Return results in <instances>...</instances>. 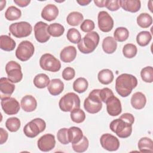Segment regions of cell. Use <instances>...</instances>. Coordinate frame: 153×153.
<instances>
[{
	"instance_id": "obj_1",
	"label": "cell",
	"mask_w": 153,
	"mask_h": 153,
	"mask_svg": "<svg viewBox=\"0 0 153 153\" xmlns=\"http://www.w3.org/2000/svg\"><path fill=\"white\" fill-rule=\"evenodd\" d=\"M137 85V79L133 75L123 74L119 75L115 81V90L123 97L130 94L133 89Z\"/></svg>"
},
{
	"instance_id": "obj_2",
	"label": "cell",
	"mask_w": 153,
	"mask_h": 153,
	"mask_svg": "<svg viewBox=\"0 0 153 153\" xmlns=\"http://www.w3.org/2000/svg\"><path fill=\"white\" fill-rule=\"evenodd\" d=\"M100 40L99 34L95 31L87 33L77 44L79 50L84 54L92 53L97 47Z\"/></svg>"
},
{
	"instance_id": "obj_3",
	"label": "cell",
	"mask_w": 153,
	"mask_h": 153,
	"mask_svg": "<svg viewBox=\"0 0 153 153\" xmlns=\"http://www.w3.org/2000/svg\"><path fill=\"white\" fill-rule=\"evenodd\" d=\"M99 90L100 89L93 90L84 100V107L88 113H97L102 108V103L99 97Z\"/></svg>"
},
{
	"instance_id": "obj_4",
	"label": "cell",
	"mask_w": 153,
	"mask_h": 153,
	"mask_svg": "<svg viewBox=\"0 0 153 153\" xmlns=\"http://www.w3.org/2000/svg\"><path fill=\"white\" fill-rule=\"evenodd\" d=\"M59 105L62 111L71 112L75 109L80 108V99L75 93H68L61 97Z\"/></svg>"
},
{
	"instance_id": "obj_5",
	"label": "cell",
	"mask_w": 153,
	"mask_h": 153,
	"mask_svg": "<svg viewBox=\"0 0 153 153\" xmlns=\"http://www.w3.org/2000/svg\"><path fill=\"white\" fill-rule=\"evenodd\" d=\"M109 127L120 138H127L132 132V125L120 118L113 120L110 123Z\"/></svg>"
},
{
	"instance_id": "obj_6",
	"label": "cell",
	"mask_w": 153,
	"mask_h": 153,
	"mask_svg": "<svg viewBox=\"0 0 153 153\" xmlns=\"http://www.w3.org/2000/svg\"><path fill=\"white\" fill-rule=\"evenodd\" d=\"M46 123L44 120L39 118H36L25 125L23 128V132L27 137L33 138L44 131Z\"/></svg>"
},
{
	"instance_id": "obj_7",
	"label": "cell",
	"mask_w": 153,
	"mask_h": 153,
	"mask_svg": "<svg viewBox=\"0 0 153 153\" xmlns=\"http://www.w3.org/2000/svg\"><path fill=\"white\" fill-rule=\"evenodd\" d=\"M39 65L43 70L52 72L59 71L61 68L60 61L50 53L42 55L39 59Z\"/></svg>"
},
{
	"instance_id": "obj_8",
	"label": "cell",
	"mask_w": 153,
	"mask_h": 153,
	"mask_svg": "<svg viewBox=\"0 0 153 153\" xmlns=\"http://www.w3.org/2000/svg\"><path fill=\"white\" fill-rule=\"evenodd\" d=\"M9 30L14 36L21 38L30 35L32 31V27L28 22H20L11 24Z\"/></svg>"
},
{
	"instance_id": "obj_9",
	"label": "cell",
	"mask_w": 153,
	"mask_h": 153,
	"mask_svg": "<svg viewBox=\"0 0 153 153\" xmlns=\"http://www.w3.org/2000/svg\"><path fill=\"white\" fill-rule=\"evenodd\" d=\"M34 51L35 48L31 42L23 41L19 44L16 50V56L19 60L26 62L33 55Z\"/></svg>"
},
{
	"instance_id": "obj_10",
	"label": "cell",
	"mask_w": 153,
	"mask_h": 153,
	"mask_svg": "<svg viewBox=\"0 0 153 153\" xmlns=\"http://www.w3.org/2000/svg\"><path fill=\"white\" fill-rule=\"evenodd\" d=\"M5 71L8 78L13 83H17L23 78L21 66L15 61H10L7 63L5 66Z\"/></svg>"
},
{
	"instance_id": "obj_11",
	"label": "cell",
	"mask_w": 153,
	"mask_h": 153,
	"mask_svg": "<svg viewBox=\"0 0 153 153\" xmlns=\"http://www.w3.org/2000/svg\"><path fill=\"white\" fill-rule=\"evenodd\" d=\"M100 142L105 149L109 151H115L120 147V142L117 137L109 133H105L101 136Z\"/></svg>"
},
{
	"instance_id": "obj_12",
	"label": "cell",
	"mask_w": 153,
	"mask_h": 153,
	"mask_svg": "<svg viewBox=\"0 0 153 153\" xmlns=\"http://www.w3.org/2000/svg\"><path fill=\"white\" fill-rule=\"evenodd\" d=\"M1 104L4 112L10 115L17 114L20 108L19 102L14 97H12L1 99Z\"/></svg>"
},
{
	"instance_id": "obj_13",
	"label": "cell",
	"mask_w": 153,
	"mask_h": 153,
	"mask_svg": "<svg viewBox=\"0 0 153 153\" xmlns=\"http://www.w3.org/2000/svg\"><path fill=\"white\" fill-rule=\"evenodd\" d=\"M97 20L98 26L101 31L103 32H108L113 28V19L106 11H100L97 16Z\"/></svg>"
},
{
	"instance_id": "obj_14",
	"label": "cell",
	"mask_w": 153,
	"mask_h": 153,
	"mask_svg": "<svg viewBox=\"0 0 153 153\" xmlns=\"http://www.w3.org/2000/svg\"><path fill=\"white\" fill-rule=\"evenodd\" d=\"M48 25L43 22H38L34 26L35 37L36 41L40 43L46 42L50 38L48 32Z\"/></svg>"
},
{
	"instance_id": "obj_15",
	"label": "cell",
	"mask_w": 153,
	"mask_h": 153,
	"mask_svg": "<svg viewBox=\"0 0 153 153\" xmlns=\"http://www.w3.org/2000/svg\"><path fill=\"white\" fill-rule=\"evenodd\" d=\"M38 147L43 152H48L53 149L56 145L55 137L52 134H45L38 140Z\"/></svg>"
},
{
	"instance_id": "obj_16",
	"label": "cell",
	"mask_w": 153,
	"mask_h": 153,
	"mask_svg": "<svg viewBox=\"0 0 153 153\" xmlns=\"http://www.w3.org/2000/svg\"><path fill=\"white\" fill-rule=\"evenodd\" d=\"M106 104V109L109 115L111 116H117L122 111L121 103L118 97L114 95L111 96L105 102Z\"/></svg>"
},
{
	"instance_id": "obj_17",
	"label": "cell",
	"mask_w": 153,
	"mask_h": 153,
	"mask_svg": "<svg viewBox=\"0 0 153 153\" xmlns=\"http://www.w3.org/2000/svg\"><path fill=\"white\" fill-rule=\"evenodd\" d=\"M15 89L14 84L8 78L2 77L0 79V98L1 100L11 97Z\"/></svg>"
},
{
	"instance_id": "obj_18",
	"label": "cell",
	"mask_w": 153,
	"mask_h": 153,
	"mask_svg": "<svg viewBox=\"0 0 153 153\" xmlns=\"http://www.w3.org/2000/svg\"><path fill=\"white\" fill-rule=\"evenodd\" d=\"M59 14L58 8L54 4H48L45 6L41 11V17L43 19L51 22L56 19Z\"/></svg>"
},
{
	"instance_id": "obj_19",
	"label": "cell",
	"mask_w": 153,
	"mask_h": 153,
	"mask_svg": "<svg viewBox=\"0 0 153 153\" xmlns=\"http://www.w3.org/2000/svg\"><path fill=\"white\" fill-rule=\"evenodd\" d=\"M22 108L26 112H32L36 108L37 102L32 95H26L20 101Z\"/></svg>"
},
{
	"instance_id": "obj_20",
	"label": "cell",
	"mask_w": 153,
	"mask_h": 153,
	"mask_svg": "<svg viewBox=\"0 0 153 153\" xmlns=\"http://www.w3.org/2000/svg\"><path fill=\"white\" fill-rule=\"evenodd\" d=\"M76 50L74 46H68L65 47L60 52V57L62 62L69 63L72 62L76 56Z\"/></svg>"
},
{
	"instance_id": "obj_21",
	"label": "cell",
	"mask_w": 153,
	"mask_h": 153,
	"mask_svg": "<svg viewBox=\"0 0 153 153\" xmlns=\"http://www.w3.org/2000/svg\"><path fill=\"white\" fill-rule=\"evenodd\" d=\"M120 4L124 10L131 13L137 12L141 7V3L139 0H121Z\"/></svg>"
},
{
	"instance_id": "obj_22",
	"label": "cell",
	"mask_w": 153,
	"mask_h": 153,
	"mask_svg": "<svg viewBox=\"0 0 153 153\" xmlns=\"http://www.w3.org/2000/svg\"><path fill=\"white\" fill-rule=\"evenodd\" d=\"M146 103V99L143 93L140 91L134 93L131 98V105L136 109L143 108Z\"/></svg>"
},
{
	"instance_id": "obj_23",
	"label": "cell",
	"mask_w": 153,
	"mask_h": 153,
	"mask_svg": "<svg viewBox=\"0 0 153 153\" xmlns=\"http://www.w3.org/2000/svg\"><path fill=\"white\" fill-rule=\"evenodd\" d=\"M47 88L51 95L57 96L63 90L64 84L60 79H53L50 81V83L47 86Z\"/></svg>"
},
{
	"instance_id": "obj_24",
	"label": "cell",
	"mask_w": 153,
	"mask_h": 153,
	"mask_svg": "<svg viewBox=\"0 0 153 153\" xmlns=\"http://www.w3.org/2000/svg\"><path fill=\"white\" fill-rule=\"evenodd\" d=\"M117 48V43L113 37L107 36L103 39L102 42V48L105 53L107 54H112L115 51Z\"/></svg>"
},
{
	"instance_id": "obj_25",
	"label": "cell",
	"mask_w": 153,
	"mask_h": 153,
	"mask_svg": "<svg viewBox=\"0 0 153 153\" xmlns=\"http://www.w3.org/2000/svg\"><path fill=\"white\" fill-rule=\"evenodd\" d=\"M0 44L1 48L6 51H13L16 45L14 40L10 36L5 35H1Z\"/></svg>"
},
{
	"instance_id": "obj_26",
	"label": "cell",
	"mask_w": 153,
	"mask_h": 153,
	"mask_svg": "<svg viewBox=\"0 0 153 153\" xmlns=\"http://www.w3.org/2000/svg\"><path fill=\"white\" fill-rule=\"evenodd\" d=\"M83 137V133L79 127H71L68 128V138L69 142L76 143L81 140Z\"/></svg>"
},
{
	"instance_id": "obj_27",
	"label": "cell",
	"mask_w": 153,
	"mask_h": 153,
	"mask_svg": "<svg viewBox=\"0 0 153 153\" xmlns=\"http://www.w3.org/2000/svg\"><path fill=\"white\" fill-rule=\"evenodd\" d=\"M98 80L102 84L107 85L112 82L114 79V74L112 71L109 69L101 70L97 75Z\"/></svg>"
},
{
	"instance_id": "obj_28",
	"label": "cell",
	"mask_w": 153,
	"mask_h": 153,
	"mask_svg": "<svg viewBox=\"0 0 153 153\" xmlns=\"http://www.w3.org/2000/svg\"><path fill=\"white\" fill-rule=\"evenodd\" d=\"M138 148L141 152H153V142L148 137H142L138 142Z\"/></svg>"
},
{
	"instance_id": "obj_29",
	"label": "cell",
	"mask_w": 153,
	"mask_h": 153,
	"mask_svg": "<svg viewBox=\"0 0 153 153\" xmlns=\"http://www.w3.org/2000/svg\"><path fill=\"white\" fill-rule=\"evenodd\" d=\"M50 81L49 77L45 74H39L33 79V84L38 88H44L47 87Z\"/></svg>"
},
{
	"instance_id": "obj_30",
	"label": "cell",
	"mask_w": 153,
	"mask_h": 153,
	"mask_svg": "<svg viewBox=\"0 0 153 153\" xmlns=\"http://www.w3.org/2000/svg\"><path fill=\"white\" fill-rule=\"evenodd\" d=\"M84 19L83 15L78 11H73L70 13L66 18L67 23L71 26H78L81 23Z\"/></svg>"
},
{
	"instance_id": "obj_31",
	"label": "cell",
	"mask_w": 153,
	"mask_h": 153,
	"mask_svg": "<svg viewBox=\"0 0 153 153\" xmlns=\"http://www.w3.org/2000/svg\"><path fill=\"white\" fill-rule=\"evenodd\" d=\"M47 30L50 35L53 37H59L63 34L65 28L61 24L54 23L48 26Z\"/></svg>"
},
{
	"instance_id": "obj_32",
	"label": "cell",
	"mask_w": 153,
	"mask_h": 153,
	"mask_svg": "<svg viewBox=\"0 0 153 153\" xmlns=\"http://www.w3.org/2000/svg\"><path fill=\"white\" fill-rule=\"evenodd\" d=\"M137 25L142 28H147L152 23V18L149 14L143 13L140 14L137 17Z\"/></svg>"
},
{
	"instance_id": "obj_33",
	"label": "cell",
	"mask_w": 153,
	"mask_h": 153,
	"mask_svg": "<svg viewBox=\"0 0 153 153\" xmlns=\"http://www.w3.org/2000/svg\"><path fill=\"white\" fill-rule=\"evenodd\" d=\"M22 16L20 10L14 6L9 7L5 13V17L6 19L10 21L18 20Z\"/></svg>"
},
{
	"instance_id": "obj_34",
	"label": "cell",
	"mask_w": 153,
	"mask_h": 153,
	"mask_svg": "<svg viewBox=\"0 0 153 153\" xmlns=\"http://www.w3.org/2000/svg\"><path fill=\"white\" fill-rule=\"evenodd\" d=\"M88 86V83L87 80L82 77L77 78L73 83V88L74 91L79 93H82L85 91Z\"/></svg>"
},
{
	"instance_id": "obj_35",
	"label": "cell",
	"mask_w": 153,
	"mask_h": 153,
	"mask_svg": "<svg viewBox=\"0 0 153 153\" xmlns=\"http://www.w3.org/2000/svg\"><path fill=\"white\" fill-rule=\"evenodd\" d=\"M151 39L152 35L148 31H142L136 36L137 43L141 47H145L148 45Z\"/></svg>"
},
{
	"instance_id": "obj_36",
	"label": "cell",
	"mask_w": 153,
	"mask_h": 153,
	"mask_svg": "<svg viewBox=\"0 0 153 153\" xmlns=\"http://www.w3.org/2000/svg\"><path fill=\"white\" fill-rule=\"evenodd\" d=\"M129 36L128 29L124 27H117L114 33V38L118 42H123L127 39Z\"/></svg>"
},
{
	"instance_id": "obj_37",
	"label": "cell",
	"mask_w": 153,
	"mask_h": 153,
	"mask_svg": "<svg viewBox=\"0 0 153 153\" xmlns=\"http://www.w3.org/2000/svg\"><path fill=\"white\" fill-rule=\"evenodd\" d=\"M21 123L20 120L17 117H11L7 120L5 126L11 132L17 131L20 127Z\"/></svg>"
},
{
	"instance_id": "obj_38",
	"label": "cell",
	"mask_w": 153,
	"mask_h": 153,
	"mask_svg": "<svg viewBox=\"0 0 153 153\" xmlns=\"http://www.w3.org/2000/svg\"><path fill=\"white\" fill-rule=\"evenodd\" d=\"M71 118L76 123H81L85 119V114L80 108L75 109L71 112Z\"/></svg>"
},
{
	"instance_id": "obj_39",
	"label": "cell",
	"mask_w": 153,
	"mask_h": 153,
	"mask_svg": "<svg viewBox=\"0 0 153 153\" xmlns=\"http://www.w3.org/2000/svg\"><path fill=\"white\" fill-rule=\"evenodd\" d=\"M88 144L89 142L88 139L85 136H83L79 142L72 144V148L74 151L76 152H83L87 149Z\"/></svg>"
},
{
	"instance_id": "obj_40",
	"label": "cell",
	"mask_w": 153,
	"mask_h": 153,
	"mask_svg": "<svg viewBox=\"0 0 153 153\" xmlns=\"http://www.w3.org/2000/svg\"><path fill=\"white\" fill-rule=\"evenodd\" d=\"M137 49L135 45L133 44H127L124 45L123 48V54L125 57L131 59L137 54Z\"/></svg>"
},
{
	"instance_id": "obj_41",
	"label": "cell",
	"mask_w": 153,
	"mask_h": 153,
	"mask_svg": "<svg viewBox=\"0 0 153 153\" xmlns=\"http://www.w3.org/2000/svg\"><path fill=\"white\" fill-rule=\"evenodd\" d=\"M68 39L74 44H78L81 39V35L79 32L75 28L69 29L66 34Z\"/></svg>"
},
{
	"instance_id": "obj_42",
	"label": "cell",
	"mask_w": 153,
	"mask_h": 153,
	"mask_svg": "<svg viewBox=\"0 0 153 153\" xmlns=\"http://www.w3.org/2000/svg\"><path fill=\"white\" fill-rule=\"evenodd\" d=\"M140 76L145 82L151 83L153 81V68L152 66L143 68L140 72Z\"/></svg>"
},
{
	"instance_id": "obj_43",
	"label": "cell",
	"mask_w": 153,
	"mask_h": 153,
	"mask_svg": "<svg viewBox=\"0 0 153 153\" xmlns=\"http://www.w3.org/2000/svg\"><path fill=\"white\" fill-rule=\"evenodd\" d=\"M58 140L63 145H66L69 143L68 138V128H62L59 130L57 133Z\"/></svg>"
},
{
	"instance_id": "obj_44",
	"label": "cell",
	"mask_w": 153,
	"mask_h": 153,
	"mask_svg": "<svg viewBox=\"0 0 153 153\" xmlns=\"http://www.w3.org/2000/svg\"><path fill=\"white\" fill-rule=\"evenodd\" d=\"M95 25L93 20L86 19L83 21L80 26V28L82 31L84 32H91L94 29Z\"/></svg>"
},
{
	"instance_id": "obj_45",
	"label": "cell",
	"mask_w": 153,
	"mask_h": 153,
	"mask_svg": "<svg viewBox=\"0 0 153 153\" xmlns=\"http://www.w3.org/2000/svg\"><path fill=\"white\" fill-rule=\"evenodd\" d=\"M114 95V93L112 91L107 87L103 88L102 89H100L99 90V97L102 102L105 103L106 100L112 96Z\"/></svg>"
},
{
	"instance_id": "obj_46",
	"label": "cell",
	"mask_w": 153,
	"mask_h": 153,
	"mask_svg": "<svg viewBox=\"0 0 153 153\" xmlns=\"http://www.w3.org/2000/svg\"><path fill=\"white\" fill-rule=\"evenodd\" d=\"M75 75V71L74 68L71 67H67L65 68L62 72V77L66 81L72 79Z\"/></svg>"
},
{
	"instance_id": "obj_47",
	"label": "cell",
	"mask_w": 153,
	"mask_h": 153,
	"mask_svg": "<svg viewBox=\"0 0 153 153\" xmlns=\"http://www.w3.org/2000/svg\"><path fill=\"white\" fill-rule=\"evenodd\" d=\"M105 7L110 11L118 10L120 7V1L118 0H106Z\"/></svg>"
},
{
	"instance_id": "obj_48",
	"label": "cell",
	"mask_w": 153,
	"mask_h": 153,
	"mask_svg": "<svg viewBox=\"0 0 153 153\" xmlns=\"http://www.w3.org/2000/svg\"><path fill=\"white\" fill-rule=\"evenodd\" d=\"M119 118L124 120V121H126L131 125L134 123V116L131 114H130V113H124L123 115H121Z\"/></svg>"
},
{
	"instance_id": "obj_49",
	"label": "cell",
	"mask_w": 153,
	"mask_h": 153,
	"mask_svg": "<svg viewBox=\"0 0 153 153\" xmlns=\"http://www.w3.org/2000/svg\"><path fill=\"white\" fill-rule=\"evenodd\" d=\"M0 136H1L0 143L3 144L7 140L8 134L7 131L5 130H4L3 128H0Z\"/></svg>"
},
{
	"instance_id": "obj_50",
	"label": "cell",
	"mask_w": 153,
	"mask_h": 153,
	"mask_svg": "<svg viewBox=\"0 0 153 153\" xmlns=\"http://www.w3.org/2000/svg\"><path fill=\"white\" fill-rule=\"evenodd\" d=\"M14 2L20 7H25L27 6L30 1L29 0H14Z\"/></svg>"
},
{
	"instance_id": "obj_51",
	"label": "cell",
	"mask_w": 153,
	"mask_h": 153,
	"mask_svg": "<svg viewBox=\"0 0 153 153\" xmlns=\"http://www.w3.org/2000/svg\"><path fill=\"white\" fill-rule=\"evenodd\" d=\"M94 4H96V6L99 7H105V4H106V0H100V1H98V0H94Z\"/></svg>"
},
{
	"instance_id": "obj_52",
	"label": "cell",
	"mask_w": 153,
	"mask_h": 153,
	"mask_svg": "<svg viewBox=\"0 0 153 153\" xmlns=\"http://www.w3.org/2000/svg\"><path fill=\"white\" fill-rule=\"evenodd\" d=\"M91 0H81V1H77L76 2L82 6H84V5H87L88 4H90L91 2Z\"/></svg>"
},
{
	"instance_id": "obj_53",
	"label": "cell",
	"mask_w": 153,
	"mask_h": 153,
	"mask_svg": "<svg viewBox=\"0 0 153 153\" xmlns=\"http://www.w3.org/2000/svg\"><path fill=\"white\" fill-rule=\"evenodd\" d=\"M5 4H6V1H1V10H3L4 7L5 6Z\"/></svg>"
},
{
	"instance_id": "obj_54",
	"label": "cell",
	"mask_w": 153,
	"mask_h": 153,
	"mask_svg": "<svg viewBox=\"0 0 153 153\" xmlns=\"http://www.w3.org/2000/svg\"><path fill=\"white\" fill-rule=\"evenodd\" d=\"M152 1H150L148 2V7H149V10H150V11L151 12L152 11Z\"/></svg>"
}]
</instances>
